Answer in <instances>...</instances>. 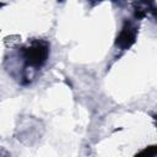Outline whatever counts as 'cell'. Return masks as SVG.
<instances>
[{"mask_svg":"<svg viewBox=\"0 0 157 157\" xmlns=\"http://www.w3.org/2000/svg\"><path fill=\"white\" fill-rule=\"evenodd\" d=\"M22 55L27 67L39 69L49 56V43L43 39H36L27 48L22 49Z\"/></svg>","mask_w":157,"mask_h":157,"instance_id":"obj_1","label":"cell"},{"mask_svg":"<svg viewBox=\"0 0 157 157\" xmlns=\"http://www.w3.org/2000/svg\"><path fill=\"white\" fill-rule=\"evenodd\" d=\"M136 34H137V27L130 22V21H125L124 25H123V28L119 33V36L117 37V40H115V44L125 50L128 48H130L135 40H136Z\"/></svg>","mask_w":157,"mask_h":157,"instance_id":"obj_2","label":"cell"},{"mask_svg":"<svg viewBox=\"0 0 157 157\" xmlns=\"http://www.w3.org/2000/svg\"><path fill=\"white\" fill-rule=\"evenodd\" d=\"M148 12V5L144 2H137L135 4V18H144Z\"/></svg>","mask_w":157,"mask_h":157,"instance_id":"obj_3","label":"cell"},{"mask_svg":"<svg viewBox=\"0 0 157 157\" xmlns=\"http://www.w3.org/2000/svg\"><path fill=\"white\" fill-rule=\"evenodd\" d=\"M155 156H156V146L153 145V146H150V147L142 150L134 157H155Z\"/></svg>","mask_w":157,"mask_h":157,"instance_id":"obj_4","label":"cell"}]
</instances>
